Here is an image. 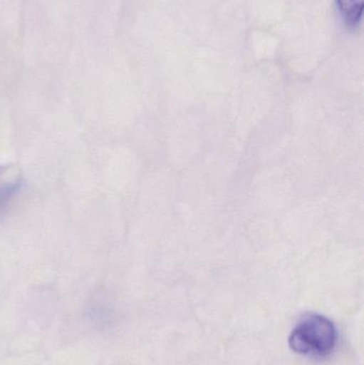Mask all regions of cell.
Instances as JSON below:
<instances>
[{
  "label": "cell",
  "mask_w": 364,
  "mask_h": 365,
  "mask_svg": "<svg viewBox=\"0 0 364 365\" xmlns=\"http://www.w3.org/2000/svg\"><path fill=\"white\" fill-rule=\"evenodd\" d=\"M338 334L331 319L323 315L306 317L293 330L288 344L299 355L325 356L337 344Z\"/></svg>",
  "instance_id": "1"
},
{
  "label": "cell",
  "mask_w": 364,
  "mask_h": 365,
  "mask_svg": "<svg viewBox=\"0 0 364 365\" xmlns=\"http://www.w3.org/2000/svg\"><path fill=\"white\" fill-rule=\"evenodd\" d=\"M337 4L346 25L356 27L363 19L364 0H337Z\"/></svg>",
  "instance_id": "2"
},
{
  "label": "cell",
  "mask_w": 364,
  "mask_h": 365,
  "mask_svg": "<svg viewBox=\"0 0 364 365\" xmlns=\"http://www.w3.org/2000/svg\"><path fill=\"white\" fill-rule=\"evenodd\" d=\"M21 185V182L19 180L13 182H0V216L8 210L9 204L19 192Z\"/></svg>",
  "instance_id": "3"
}]
</instances>
